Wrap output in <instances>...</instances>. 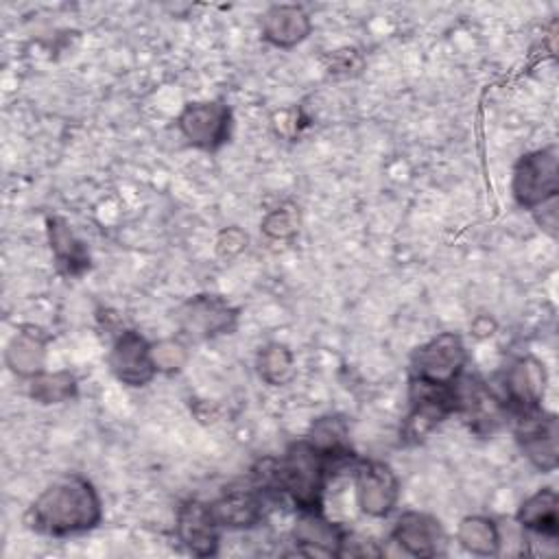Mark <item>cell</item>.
I'll list each match as a JSON object with an SVG mask.
<instances>
[{
  "label": "cell",
  "instance_id": "cell-1",
  "mask_svg": "<svg viewBox=\"0 0 559 559\" xmlns=\"http://www.w3.org/2000/svg\"><path fill=\"white\" fill-rule=\"evenodd\" d=\"M103 518V502L94 485L66 474L48 485L28 507L26 522L33 531L50 537H68L92 531Z\"/></svg>",
  "mask_w": 559,
  "mask_h": 559
},
{
  "label": "cell",
  "instance_id": "cell-2",
  "mask_svg": "<svg viewBox=\"0 0 559 559\" xmlns=\"http://www.w3.org/2000/svg\"><path fill=\"white\" fill-rule=\"evenodd\" d=\"M356 463H343L319 448L308 439L295 441L288 445L284 456L275 459V493L286 496L299 511H321L323 491L338 469Z\"/></svg>",
  "mask_w": 559,
  "mask_h": 559
},
{
  "label": "cell",
  "instance_id": "cell-3",
  "mask_svg": "<svg viewBox=\"0 0 559 559\" xmlns=\"http://www.w3.org/2000/svg\"><path fill=\"white\" fill-rule=\"evenodd\" d=\"M559 153L557 146H544L522 155L513 168L511 192L520 207L535 212L557 199L559 192Z\"/></svg>",
  "mask_w": 559,
  "mask_h": 559
},
{
  "label": "cell",
  "instance_id": "cell-4",
  "mask_svg": "<svg viewBox=\"0 0 559 559\" xmlns=\"http://www.w3.org/2000/svg\"><path fill=\"white\" fill-rule=\"evenodd\" d=\"M467 349L459 334L441 332L411 356V378L428 384H454L465 369Z\"/></svg>",
  "mask_w": 559,
  "mask_h": 559
},
{
  "label": "cell",
  "instance_id": "cell-5",
  "mask_svg": "<svg viewBox=\"0 0 559 559\" xmlns=\"http://www.w3.org/2000/svg\"><path fill=\"white\" fill-rule=\"evenodd\" d=\"M408 402H411V411L404 419L402 432L408 441H421L448 415L459 413L456 382L454 384H428V382L411 378Z\"/></svg>",
  "mask_w": 559,
  "mask_h": 559
},
{
  "label": "cell",
  "instance_id": "cell-6",
  "mask_svg": "<svg viewBox=\"0 0 559 559\" xmlns=\"http://www.w3.org/2000/svg\"><path fill=\"white\" fill-rule=\"evenodd\" d=\"M515 439L522 450V454L528 459V463L548 474L555 472L559 463V424L557 415L533 408L526 413L515 415Z\"/></svg>",
  "mask_w": 559,
  "mask_h": 559
},
{
  "label": "cell",
  "instance_id": "cell-7",
  "mask_svg": "<svg viewBox=\"0 0 559 559\" xmlns=\"http://www.w3.org/2000/svg\"><path fill=\"white\" fill-rule=\"evenodd\" d=\"M177 127L188 144L201 151H216L229 140L231 111L221 100L188 103L177 116Z\"/></svg>",
  "mask_w": 559,
  "mask_h": 559
},
{
  "label": "cell",
  "instance_id": "cell-8",
  "mask_svg": "<svg viewBox=\"0 0 559 559\" xmlns=\"http://www.w3.org/2000/svg\"><path fill=\"white\" fill-rule=\"evenodd\" d=\"M175 321L190 338H214L236 328L238 310L218 295H197L179 306Z\"/></svg>",
  "mask_w": 559,
  "mask_h": 559
},
{
  "label": "cell",
  "instance_id": "cell-9",
  "mask_svg": "<svg viewBox=\"0 0 559 559\" xmlns=\"http://www.w3.org/2000/svg\"><path fill=\"white\" fill-rule=\"evenodd\" d=\"M356 500L362 513L386 518L400 498V480L391 465L382 461H356L354 465Z\"/></svg>",
  "mask_w": 559,
  "mask_h": 559
},
{
  "label": "cell",
  "instance_id": "cell-10",
  "mask_svg": "<svg viewBox=\"0 0 559 559\" xmlns=\"http://www.w3.org/2000/svg\"><path fill=\"white\" fill-rule=\"evenodd\" d=\"M546 367L535 356H518L513 358L502 373L504 389V406L513 415L533 411L542 406V397L546 393Z\"/></svg>",
  "mask_w": 559,
  "mask_h": 559
},
{
  "label": "cell",
  "instance_id": "cell-11",
  "mask_svg": "<svg viewBox=\"0 0 559 559\" xmlns=\"http://www.w3.org/2000/svg\"><path fill=\"white\" fill-rule=\"evenodd\" d=\"M109 367L127 386H146L157 373L151 343L135 330H124L118 334L109 352Z\"/></svg>",
  "mask_w": 559,
  "mask_h": 559
},
{
  "label": "cell",
  "instance_id": "cell-12",
  "mask_svg": "<svg viewBox=\"0 0 559 559\" xmlns=\"http://www.w3.org/2000/svg\"><path fill=\"white\" fill-rule=\"evenodd\" d=\"M266 498L269 493L251 483L225 489L214 502H210V507L221 528L242 531L253 528L264 520Z\"/></svg>",
  "mask_w": 559,
  "mask_h": 559
},
{
  "label": "cell",
  "instance_id": "cell-13",
  "mask_svg": "<svg viewBox=\"0 0 559 559\" xmlns=\"http://www.w3.org/2000/svg\"><path fill=\"white\" fill-rule=\"evenodd\" d=\"M179 542L197 557H212L218 550L221 526L212 513L210 502L188 500L177 511L175 524Z\"/></svg>",
  "mask_w": 559,
  "mask_h": 559
},
{
  "label": "cell",
  "instance_id": "cell-14",
  "mask_svg": "<svg viewBox=\"0 0 559 559\" xmlns=\"http://www.w3.org/2000/svg\"><path fill=\"white\" fill-rule=\"evenodd\" d=\"M347 533L323 518L321 511H299L293 528V542L297 552L308 557H341Z\"/></svg>",
  "mask_w": 559,
  "mask_h": 559
},
{
  "label": "cell",
  "instance_id": "cell-15",
  "mask_svg": "<svg viewBox=\"0 0 559 559\" xmlns=\"http://www.w3.org/2000/svg\"><path fill=\"white\" fill-rule=\"evenodd\" d=\"M391 537L413 557H435L445 539L441 522L421 511H404L395 520Z\"/></svg>",
  "mask_w": 559,
  "mask_h": 559
},
{
  "label": "cell",
  "instance_id": "cell-16",
  "mask_svg": "<svg viewBox=\"0 0 559 559\" xmlns=\"http://www.w3.org/2000/svg\"><path fill=\"white\" fill-rule=\"evenodd\" d=\"M260 31L271 46L293 48L310 35L312 20L299 4H273L262 13Z\"/></svg>",
  "mask_w": 559,
  "mask_h": 559
},
{
  "label": "cell",
  "instance_id": "cell-17",
  "mask_svg": "<svg viewBox=\"0 0 559 559\" xmlns=\"http://www.w3.org/2000/svg\"><path fill=\"white\" fill-rule=\"evenodd\" d=\"M518 524L524 531L542 535L550 542L559 535V498L552 487L537 489L518 509Z\"/></svg>",
  "mask_w": 559,
  "mask_h": 559
},
{
  "label": "cell",
  "instance_id": "cell-18",
  "mask_svg": "<svg viewBox=\"0 0 559 559\" xmlns=\"http://www.w3.org/2000/svg\"><path fill=\"white\" fill-rule=\"evenodd\" d=\"M7 367L20 378H33L46 365V336L35 328H22L4 349Z\"/></svg>",
  "mask_w": 559,
  "mask_h": 559
},
{
  "label": "cell",
  "instance_id": "cell-19",
  "mask_svg": "<svg viewBox=\"0 0 559 559\" xmlns=\"http://www.w3.org/2000/svg\"><path fill=\"white\" fill-rule=\"evenodd\" d=\"M46 231L59 271L66 275H81L90 266V251L85 242L79 240L70 225L59 216H50L46 221Z\"/></svg>",
  "mask_w": 559,
  "mask_h": 559
},
{
  "label": "cell",
  "instance_id": "cell-20",
  "mask_svg": "<svg viewBox=\"0 0 559 559\" xmlns=\"http://www.w3.org/2000/svg\"><path fill=\"white\" fill-rule=\"evenodd\" d=\"M314 448H319L321 452H325L328 456L336 459V461H343V463H356V454L352 452V445H349V430H347V424L343 417L338 415H325V417H319L308 437H306Z\"/></svg>",
  "mask_w": 559,
  "mask_h": 559
},
{
  "label": "cell",
  "instance_id": "cell-21",
  "mask_svg": "<svg viewBox=\"0 0 559 559\" xmlns=\"http://www.w3.org/2000/svg\"><path fill=\"white\" fill-rule=\"evenodd\" d=\"M456 539L467 552L480 555V557L498 555L500 544H502V535H500L498 524L491 518H485V515L463 518L459 522V528H456Z\"/></svg>",
  "mask_w": 559,
  "mask_h": 559
},
{
  "label": "cell",
  "instance_id": "cell-22",
  "mask_svg": "<svg viewBox=\"0 0 559 559\" xmlns=\"http://www.w3.org/2000/svg\"><path fill=\"white\" fill-rule=\"evenodd\" d=\"M258 376L271 386H284L295 376L293 352L284 343H266L258 352Z\"/></svg>",
  "mask_w": 559,
  "mask_h": 559
},
{
  "label": "cell",
  "instance_id": "cell-23",
  "mask_svg": "<svg viewBox=\"0 0 559 559\" xmlns=\"http://www.w3.org/2000/svg\"><path fill=\"white\" fill-rule=\"evenodd\" d=\"M28 395L39 404H61L76 397V378L70 371H41L31 378Z\"/></svg>",
  "mask_w": 559,
  "mask_h": 559
},
{
  "label": "cell",
  "instance_id": "cell-24",
  "mask_svg": "<svg viewBox=\"0 0 559 559\" xmlns=\"http://www.w3.org/2000/svg\"><path fill=\"white\" fill-rule=\"evenodd\" d=\"M301 218H299V207L295 203H284L275 210H271L262 218V231L273 238V240H286L293 238L299 231Z\"/></svg>",
  "mask_w": 559,
  "mask_h": 559
},
{
  "label": "cell",
  "instance_id": "cell-25",
  "mask_svg": "<svg viewBox=\"0 0 559 559\" xmlns=\"http://www.w3.org/2000/svg\"><path fill=\"white\" fill-rule=\"evenodd\" d=\"M151 354L157 371L162 373H175L188 362V349L177 338H164L159 343H153Z\"/></svg>",
  "mask_w": 559,
  "mask_h": 559
},
{
  "label": "cell",
  "instance_id": "cell-26",
  "mask_svg": "<svg viewBox=\"0 0 559 559\" xmlns=\"http://www.w3.org/2000/svg\"><path fill=\"white\" fill-rule=\"evenodd\" d=\"M245 245H247V234H242L238 227L223 229L216 240V249L223 258H234L245 249Z\"/></svg>",
  "mask_w": 559,
  "mask_h": 559
}]
</instances>
